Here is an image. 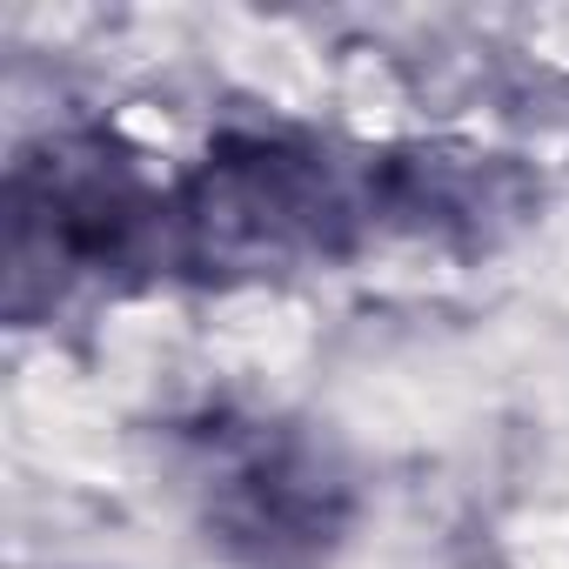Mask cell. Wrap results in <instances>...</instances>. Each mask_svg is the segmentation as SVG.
Wrapping results in <instances>:
<instances>
[{
  "label": "cell",
  "mask_w": 569,
  "mask_h": 569,
  "mask_svg": "<svg viewBox=\"0 0 569 569\" xmlns=\"http://www.w3.org/2000/svg\"><path fill=\"white\" fill-rule=\"evenodd\" d=\"M194 502L208 536L248 569L322 562L356 509L349 476L322 442L281 422H208L194 442Z\"/></svg>",
  "instance_id": "obj_3"
},
{
  "label": "cell",
  "mask_w": 569,
  "mask_h": 569,
  "mask_svg": "<svg viewBox=\"0 0 569 569\" xmlns=\"http://www.w3.org/2000/svg\"><path fill=\"white\" fill-rule=\"evenodd\" d=\"M396 214L389 168L382 188L349 181L322 148L296 141H228L208 154L181 194H168V261L181 268H296L356 248V228Z\"/></svg>",
  "instance_id": "obj_1"
},
{
  "label": "cell",
  "mask_w": 569,
  "mask_h": 569,
  "mask_svg": "<svg viewBox=\"0 0 569 569\" xmlns=\"http://www.w3.org/2000/svg\"><path fill=\"white\" fill-rule=\"evenodd\" d=\"M168 261V194L101 134L48 141L14 168L8 194V268L14 309L48 281V296L68 281H108L128 268Z\"/></svg>",
  "instance_id": "obj_2"
}]
</instances>
